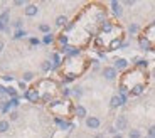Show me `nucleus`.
Returning a JSON list of instances; mask_svg holds the SVG:
<instances>
[{
    "mask_svg": "<svg viewBox=\"0 0 155 138\" xmlns=\"http://www.w3.org/2000/svg\"><path fill=\"white\" fill-rule=\"evenodd\" d=\"M101 74H103V77H105L106 81H115L116 77H118V71H116L113 66H105L103 71H101Z\"/></svg>",
    "mask_w": 155,
    "mask_h": 138,
    "instance_id": "1",
    "label": "nucleus"
},
{
    "mask_svg": "<svg viewBox=\"0 0 155 138\" xmlns=\"http://www.w3.org/2000/svg\"><path fill=\"white\" fill-rule=\"evenodd\" d=\"M101 126V120L98 116H86V128L89 130H98Z\"/></svg>",
    "mask_w": 155,
    "mask_h": 138,
    "instance_id": "2",
    "label": "nucleus"
},
{
    "mask_svg": "<svg viewBox=\"0 0 155 138\" xmlns=\"http://www.w3.org/2000/svg\"><path fill=\"white\" fill-rule=\"evenodd\" d=\"M138 44H140V49H143V51H153V42H152L147 35H140V37H138Z\"/></svg>",
    "mask_w": 155,
    "mask_h": 138,
    "instance_id": "3",
    "label": "nucleus"
},
{
    "mask_svg": "<svg viewBox=\"0 0 155 138\" xmlns=\"http://www.w3.org/2000/svg\"><path fill=\"white\" fill-rule=\"evenodd\" d=\"M115 128H116V131H118V133L127 130V128H128V120H127V116H123V115L118 116V118H116V121H115Z\"/></svg>",
    "mask_w": 155,
    "mask_h": 138,
    "instance_id": "4",
    "label": "nucleus"
},
{
    "mask_svg": "<svg viewBox=\"0 0 155 138\" xmlns=\"http://www.w3.org/2000/svg\"><path fill=\"white\" fill-rule=\"evenodd\" d=\"M110 8H111V14L115 17H121V15H123V5H121L118 0L110 2Z\"/></svg>",
    "mask_w": 155,
    "mask_h": 138,
    "instance_id": "5",
    "label": "nucleus"
},
{
    "mask_svg": "<svg viewBox=\"0 0 155 138\" xmlns=\"http://www.w3.org/2000/svg\"><path fill=\"white\" fill-rule=\"evenodd\" d=\"M24 96L27 98L31 103H37L39 100H41V94H39V89H35V88H31V89H27V91L24 93Z\"/></svg>",
    "mask_w": 155,
    "mask_h": 138,
    "instance_id": "6",
    "label": "nucleus"
},
{
    "mask_svg": "<svg viewBox=\"0 0 155 138\" xmlns=\"http://www.w3.org/2000/svg\"><path fill=\"white\" fill-rule=\"evenodd\" d=\"M128 66H130V62L125 58H116L115 61H113V67H115L116 71H127Z\"/></svg>",
    "mask_w": 155,
    "mask_h": 138,
    "instance_id": "7",
    "label": "nucleus"
},
{
    "mask_svg": "<svg viewBox=\"0 0 155 138\" xmlns=\"http://www.w3.org/2000/svg\"><path fill=\"white\" fill-rule=\"evenodd\" d=\"M24 14H25L27 17H35L39 14V7L35 4H27L25 8H24Z\"/></svg>",
    "mask_w": 155,
    "mask_h": 138,
    "instance_id": "8",
    "label": "nucleus"
},
{
    "mask_svg": "<svg viewBox=\"0 0 155 138\" xmlns=\"http://www.w3.org/2000/svg\"><path fill=\"white\" fill-rule=\"evenodd\" d=\"M143 91H145V83H137V84H133L130 88V94L133 96H140Z\"/></svg>",
    "mask_w": 155,
    "mask_h": 138,
    "instance_id": "9",
    "label": "nucleus"
},
{
    "mask_svg": "<svg viewBox=\"0 0 155 138\" xmlns=\"http://www.w3.org/2000/svg\"><path fill=\"white\" fill-rule=\"evenodd\" d=\"M74 116H76V118H86V116H88L86 108L83 106V104H76V106H74Z\"/></svg>",
    "mask_w": 155,
    "mask_h": 138,
    "instance_id": "10",
    "label": "nucleus"
},
{
    "mask_svg": "<svg viewBox=\"0 0 155 138\" xmlns=\"http://www.w3.org/2000/svg\"><path fill=\"white\" fill-rule=\"evenodd\" d=\"M121 44H123V37H116L115 41L108 44V51H116V49H121Z\"/></svg>",
    "mask_w": 155,
    "mask_h": 138,
    "instance_id": "11",
    "label": "nucleus"
},
{
    "mask_svg": "<svg viewBox=\"0 0 155 138\" xmlns=\"http://www.w3.org/2000/svg\"><path fill=\"white\" fill-rule=\"evenodd\" d=\"M54 123L58 125L59 128H61V130H68V128L73 126L69 121H66V120H62V118H54Z\"/></svg>",
    "mask_w": 155,
    "mask_h": 138,
    "instance_id": "12",
    "label": "nucleus"
},
{
    "mask_svg": "<svg viewBox=\"0 0 155 138\" xmlns=\"http://www.w3.org/2000/svg\"><path fill=\"white\" fill-rule=\"evenodd\" d=\"M56 42H58L59 46H61V49H62V47L68 46V42H69V37H68L66 34H59L58 39H56Z\"/></svg>",
    "mask_w": 155,
    "mask_h": 138,
    "instance_id": "13",
    "label": "nucleus"
},
{
    "mask_svg": "<svg viewBox=\"0 0 155 138\" xmlns=\"http://www.w3.org/2000/svg\"><path fill=\"white\" fill-rule=\"evenodd\" d=\"M51 62H52V69H56L58 66H61V56H59V52L51 54Z\"/></svg>",
    "mask_w": 155,
    "mask_h": 138,
    "instance_id": "14",
    "label": "nucleus"
},
{
    "mask_svg": "<svg viewBox=\"0 0 155 138\" xmlns=\"http://www.w3.org/2000/svg\"><path fill=\"white\" fill-rule=\"evenodd\" d=\"M110 106H111L113 110H116V108L123 106V104H121V100H120V96H118V94L111 96V100H110Z\"/></svg>",
    "mask_w": 155,
    "mask_h": 138,
    "instance_id": "15",
    "label": "nucleus"
},
{
    "mask_svg": "<svg viewBox=\"0 0 155 138\" xmlns=\"http://www.w3.org/2000/svg\"><path fill=\"white\" fill-rule=\"evenodd\" d=\"M69 22V20H68V17L66 15H58L56 17V27H66V24Z\"/></svg>",
    "mask_w": 155,
    "mask_h": 138,
    "instance_id": "16",
    "label": "nucleus"
},
{
    "mask_svg": "<svg viewBox=\"0 0 155 138\" xmlns=\"http://www.w3.org/2000/svg\"><path fill=\"white\" fill-rule=\"evenodd\" d=\"M113 27H115V24H113L111 20H103V24H101V31L110 32V31H113Z\"/></svg>",
    "mask_w": 155,
    "mask_h": 138,
    "instance_id": "17",
    "label": "nucleus"
},
{
    "mask_svg": "<svg viewBox=\"0 0 155 138\" xmlns=\"http://www.w3.org/2000/svg\"><path fill=\"white\" fill-rule=\"evenodd\" d=\"M10 130V121L8 120H0V133H7Z\"/></svg>",
    "mask_w": 155,
    "mask_h": 138,
    "instance_id": "18",
    "label": "nucleus"
},
{
    "mask_svg": "<svg viewBox=\"0 0 155 138\" xmlns=\"http://www.w3.org/2000/svg\"><path fill=\"white\" fill-rule=\"evenodd\" d=\"M8 15H10V12H8V8H5L2 14H0V24H4L5 27H7L8 24Z\"/></svg>",
    "mask_w": 155,
    "mask_h": 138,
    "instance_id": "19",
    "label": "nucleus"
},
{
    "mask_svg": "<svg viewBox=\"0 0 155 138\" xmlns=\"http://www.w3.org/2000/svg\"><path fill=\"white\" fill-rule=\"evenodd\" d=\"M5 94L10 96V100H12V98H19V93H17V89H15V88H12V86L5 88Z\"/></svg>",
    "mask_w": 155,
    "mask_h": 138,
    "instance_id": "20",
    "label": "nucleus"
},
{
    "mask_svg": "<svg viewBox=\"0 0 155 138\" xmlns=\"http://www.w3.org/2000/svg\"><path fill=\"white\" fill-rule=\"evenodd\" d=\"M22 81L24 83H31V81H34V73H32V71H25V73L22 74Z\"/></svg>",
    "mask_w": 155,
    "mask_h": 138,
    "instance_id": "21",
    "label": "nucleus"
},
{
    "mask_svg": "<svg viewBox=\"0 0 155 138\" xmlns=\"http://www.w3.org/2000/svg\"><path fill=\"white\" fill-rule=\"evenodd\" d=\"M128 138H142V131L137 130V128H132L128 131Z\"/></svg>",
    "mask_w": 155,
    "mask_h": 138,
    "instance_id": "22",
    "label": "nucleus"
},
{
    "mask_svg": "<svg viewBox=\"0 0 155 138\" xmlns=\"http://www.w3.org/2000/svg\"><path fill=\"white\" fill-rule=\"evenodd\" d=\"M41 69H42V73H49L51 69H52V62H51V61H44L42 64H41Z\"/></svg>",
    "mask_w": 155,
    "mask_h": 138,
    "instance_id": "23",
    "label": "nucleus"
},
{
    "mask_svg": "<svg viewBox=\"0 0 155 138\" xmlns=\"http://www.w3.org/2000/svg\"><path fill=\"white\" fill-rule=\"evenodd\" d=\"M39 31L44 32V34H51V27L47 24H39Z\"/></svg>",
    "mask_w": 155,
    "mask_h": 138,
    "instance_id": "24",
    "label": "nucleus"
},
{
    "mask_svg": "<svg viewBox=\"0 0 155 138\" xmlns=\"http://www.w3.org/2000/svg\"><path fill=\"white\" fill-rule=\"evenodd\" d=\"M52 41H54V35H52V34H46L42 37V42L44 44H52Z\"/></svg>",
    "mask_w": 155,
    "mask_h": 138,
    "instance_id": "25",
    "label": "nucleus"
},
{
    "mask_svg": "<svg viewBox=\"0 0 155 138\" xmlns=\"http://www.w3.org/2000/svg\"><path fill=\"white\" fill-rule=\"evenodd\" d=\"M140 31V27L138 25H137V24H130V27H128V32H130V34H137V32H138Z\"/></svg>",
    "mask_w": 155,
    "mask_h": 138,
    "instance_id": "26",
    "label": "nucleus"
},
{
    "mask_svg": "<svg viewBox=\"0 0 155 138\" xmlns=\"http://www.w3.org/2000/svg\"><path fill=\"white\" fill-rule=\"evenodd\" d=\"M71 91H73V94L76 96V98H79V96H83V88H79V86H76V88H73Z\"/></svg>",
    "mask_w": 155,
    "mask_h": 138,
    "instance_id": "27",
    "label": "nucleus"
},
{
    "mask_svg": "<svg viewBox=\"0 0 155 138\" xmlns=\"http://www.w3.org/2000/svg\"><path fill=\"white\" fill-rule=\"evenodd\" d=\"M24 35H25V31H15V32H14V35H12V37H14V39H15V41H17V39H22Z\"/></svg>",
    "mask_w": 155,
    "mask_h": 138,
    "instance_id": "28",
    "label": "nucleus"
},
{
    "mask_svg": "<svg viewBox=\"0 0 155 138\" xmlns=\"http://www.w3.org/2000/svg\"><path fill=\"white\" fill-rule=\"evenodd\" d=\"M12 25L15 27L17 31H22V25H24V22H22V20H20V19H17L15 22H12Z\"/></svg>",
    "mask_w": 155,
    "mask_h": 138,
    "instance_id": "29",
    "label": "nucleus"
},
{
    "mask_svg": "<svg viewBox=\"0 0 155 138\" xmlns=\"http://www.w3.org/2000/svg\"><path fill=\"white\" fill-rule=\"evenodd\" d=\"M8 104H10V108H17L20 104V101H19V98H12V100L8 101Z\"/></svg>",
    "mask_w": 155,
    "mask_h": 138,
    "instance_id": "30",
    "label": "nucleus"
},
{
    "mask_svg": "<svg viewBox=\"0 0 155 138\" xmlns=\"http://www.w3.org/2000/svg\"><path fill=\"white\" fill-rule=\"evenodd\" d=\"M10 120H12V121L19 120V113H17V111H12V113H10Z\"/></svg>",
    "mask_w": 155,
    "mask_h": 138,
    "instance_id": "31",
    "label": "nucleus"
},
{
    "mask_svg": "<svg viewBox=\"0 0 155 138\" xmlns=\"http://www.w3.org/2000/svg\"><path fill=\"white\" fill-rule=\"evenodd\" d=\"M71 94H73V91H71L69 88H64V89H62V96H71Z\"/></svg>",
    "mask_w": 155,
    "mask_h": 138,
    "instance_id": "32",
    "label": "nucleus"
},
{
    "mask_svg": "<svg viewBox=\"0 0 155 138\" xmlns=\"http://www.w3.org/2000/svg\"><path fill=\"white\" fill-rule=\"evenodd\" d=\"M14 5H15V7H22V5H27V4H25L24 0H15V2H14Z\"/></svg>",
    "mask_w": 155,
    "mask_h": 138,
    "instance_id": "33",
    "label": "nucleus"
},
{
    "mask_svg": "<svg viewBox=\"0 0 155 138\" xmlns=\"http://www.w3.org/2000/svg\"><path fill=\"white\" fill-rule=\"evenodd\" d=\"M64 29H66V31H73V29H74V22H68Z\"/></svg>",
    "mask_w": 155,
    "mask_h": 138,
    "instance_id": "34",
    "label": "nucleus"
},
{
    "mask_svg": "<svg viewBox=\"0 0 155 138\" xmlns=\"http://www.w3.org/2000/svg\"><path fill=\"white\" fill-rule=\"evenodd\" d=\"M148 136H155V125L148 128Z\"/></svg>",
    "mask_w": 155,
    "mask_h": 138,
    "instance_id": "35",
    "label": "nucleus"
},
{
    "mask_svg": "<svg viewBox=\"0 0 155 138\" xmlns=\"http://www.w3.org/2000/svg\"><path fill=\"white\" fill-rule=\"evenodd\" d=\"M108 133H110V135H116L118 131H116L115 126H108Z\"/></svg>",
    "mask_w": 155,
    "mask_h": 138,
    "instance_id": "36",
    "label": "nucleus"
},
{
    "mask_svg": "<svg viewBox=\"0 0 155 138\" xmlns=\"http://www.w3.org/2000/svg\"><path fill=\"white\" fill-rule=\"evenodd\" d=\"M31 44H32V46H37V44H39V41H37V39H34V37H32V39H31Z\"/></svg>",
    "mask_w": 155,
    "mask_h": 138,
    "instance_id": "37",
    "label": "nucleus"
},
{
    "mask_svg": "<svg viewBox=\"0 0 155 138\" xmlns=\"http://www.w3.org/2000/svg\"><path fill=\"white\" fill-rule=\"evenodd\" d=\"M0 94H5V86L0 84Z\"/></svg>",
    "mask_w": 155,
    "mask_h": 138,
    "instance_id": "38",
    "label": "nucleus"
},
{
    "mask_svg": "<svg viewBox=\"0 0 155 138\" xmlns=\"http://www.w3.org/2000/svg\"><path fill=\"white\" fill-rule=\"evenodd\" d=\"M4 47H5V44H4V41H0V52L4 51Z\"/></svg>",
    "mask_w": 155,
    "mask_h": 138,
    "instance_id": "39",
    "label": "nucleus"
},
{
    "mask_svg": "<svg viewBox=\"0 0 155 138\" xmlns=\"http://www.w3.org/2000/svg\"><path fill=\"white\" fill-rule=\"evenodd\" d=\"M19 88H22V89L25 88V83H24V81H20V83H19Z\"/></svg>",
    "mask_w": 155,
    "mask_h": 138,
    "instance_id": "40",
    "label": "nucleus"
},
{
    "mask_svg": "<svg viewBox=\"0 0 155 138\" xmlns=\"http://www.w3.org/2000/svg\"><path fill=\"white\" fill-rule=\"evenodd\" d=\"M113 138H123V135H121V133H116V135H113Z\"/></svg>",
    "mask_w": 155,
    "mask_h": 138,
    "instance_id": "41",
    "label": "nucleus"
},
{
    "mask_svg": "<svg viewBox=\"0 0 155 138\" xmlns=\"http://www.w3.org/2000/svg\"><path fill=\"white\" fill-rule=\"evenodd\" d=\"M94 138H105V136H103V133H96V135H94Z\"/></svg>",
    "mask_w": 155,
    "mask_h": 138,
    "instance_id": "42",
    "label": "nucleus"
},
{
    "mask_svg": "<svg viewBox=\"0 0 155 138\" xmlns=\"http://www.w3.org/2000/svg\"><path fill=\"white\" fill-rule=\"evenodd\" d=\"M150 27H153V29H155V20H153V24H152V25Z\"/></svg>",
    "mask_w": 155,
    "mask_h": 138,
    "instance_id": "43",
    "label": "nucleus"
},
{
    "mask_svg": "<svg viewBox=\"0 0 155 138\" xmlns=\"http://www.w3.org/2000/svg\"><path fill=\"white\" fill-rule=\"evenodd\" d=\"M147 138H155V136H147Z\"/></svg>",
    "mask_w": 155,
    "mask_h": 138,
    "instance_id": "44",
    "label": "nucleus"
}]
</instances>
